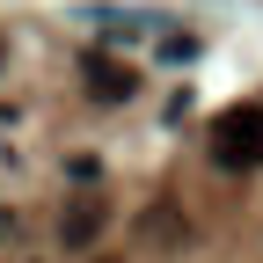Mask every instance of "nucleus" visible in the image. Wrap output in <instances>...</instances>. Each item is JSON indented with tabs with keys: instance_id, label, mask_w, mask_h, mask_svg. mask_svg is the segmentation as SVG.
<instances>
[{
	"instance_id": "nucleus-1",
	"label": "nucleus",
	"mask_w": 263,
	"mask_h": 263,
	"mask_svg": "<svg viewBox=\"0 0 263 263\" xmlns=\"http://www.w3.org/2000/svg\"><path fill=\"white\" fill-rule=\"evenodd\" d=\"M212 161L219 168H263V103H234L212 117Z\"/></svg>"
},
{
	"instance_id": "nucleus-2",
	"label": "nucleus",
	"mask_w": 263,
	"mask_h": 263,
	"mask_svg": "<svg viewBox=\"0 0 263 263\" xmlns=\"http://www.w3.org/2000/svg\"><path fill=\"white\" fill-rule=\"evenodd\" d=\"M81 81H88L95 103H132V88H139V73H132L124 59H110V51H88L81 59Z\"/></svg>"
},
{
	"instance_id": "nucleus-3",
	"label": "nucleus",
	"mask_w": 263,
	"mask_h": 263,
	"mask_svg": "<svg viewBox=\"0 0 263 263\" xmlns=\"http://www.w3.org/2000/svg\"><path fill=\"white\" fill-rule=\"evenodd\" d=\"M103 227H110V205H103V197H73L66 219H59V241H66V249H88Z\"/></svg>"
},
{
	"instance_id": "nucleus-4",
	"label": "nucleus",
	"mask_w": 263,
	"mask_h": 263,
	"mask_svg": "<svg viewBox=\"0 0 263 263\" xmlns=\"http://www.w3.org/2000/svg\"><path fill=\"white\" fill-rule=\"evenodd\" d=\"M139 234H146V241H168V249H176V241H183V219H176L168 205H161V212H146V219H139Z\"/></svg>"
},
{
	"instance_id": "nucleus-5",
	"label": "nucleus",
	"mask_w": 263,
	"mask_h": 263,
	"mask_svg": "<svg viewBox=\"0 0 263 263\" xmlns=\"http://www.w3.org/2000/svg\"><path fill=\"white\" fill-rule=\"evenodd\" d=\"M161 59H197V37H161Z\"/></svg>"
}]
</instances>
